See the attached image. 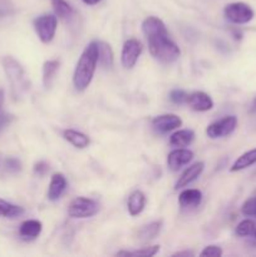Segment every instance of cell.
Returning a JSON list of instances; mask_svg holds the SVG:
<instances>
[{"label": "cell", "instance_id": "6da1fadb", "mask_svg": "<svg viewBox=\"0 0 256 257\" xmlns=\"http://www.w3.org/2000/svg\"><path fill=\"white\" fill-rule=\"evenodd\" d=\"M142 30L152 57L165 64L176 62L180 58V48L170 39L168 30L162 20L156 17L146 18L142 23Z\"/></svg>", "mask_w": 256, "mask_h": 257}, {"label": "cell", "instance_id": "7a4b0ae2", "mask_svg": "<svg viewBox=\"0 0 256 257\" xmlns=\"http://www.w3.org/2000/svg\"><path fill=\"white\" fill-rule=\"evenodd\" d=\"M98 64V42H90L79 57L73 75V84L78 92L89 87Z\"/></svg>", "mask_w": 256, "mask_h": 257}, {"label": "cell", "instance_id": "3957f363", "mask_svg": "<svg viewBox=\"0 0 256 257\" xmlns=\"http://www.w3.org/2000/svg\"><path fill=\"white\" fill-rule=\"evenodd\" d=\"M3 67H4V72L10 83V87H12L13 97L15 99H20L27 94L30 85L29 78H28L24 68L17 59L9 57V55L4 57L3 59Z\"/></svg>", "mask_w": 256, "mask_h": 257}, {"label": "cell", "instance_id": "277c9868", "mask_svg": "<svg viewBox=\"0 0 256 257\" xmlns=\"http://www.w3.org/2000/svg\"><path fill=\"white\" fill-rule=\"evenodd\" d=\"M225 18L232 24H247L255 17V12L248 4L242 2L230 3L223 9Z\"/></svg>", "mask_w": 256, "mask_h": 257}, {"label": "cell", "instance_id": "5b68a950", "mask_svg": "<svg viewBox=\"0 0 256 257\" xmlns=\"http://www.w3.org/2000/svg\"><path fill=\"white\" fill-rule=\"evenodd\" d=\"M99 206L92 198L77 197L69 203L68 215L73 218H89L97 215Z\"/></svg>", "mask_w": 256, "mask_h": 257}, {"label": "cell", "instance_id": "8992f818", "mask_svg": "<svg viewBox=\"0 0 256 257\" xmlns=\"http://www.w3.org/2000/svg\"><path fill=\"white\" fill-rule=\"evenodd\" d=\"M57 17L52 14L40 15L34 20V29L40 42L48 44V43L54 39L55 32H57Z\"/></svg>", "mask_w": 256, "mask_h": 257}, {"label": "cell", "instance_id": "52a82bcc", "mask_svg": "<svg viewBox=\"0 0 256 257\" xmlns=\"http://www.w3.org/2000/svg\"><path fill=\"white\" fill-rule=\"evenodd\" d=\"M236 127H237V118L235 115H226L220 120L211 123L206 130V133L210 138L216 140V138H222L231 135L236 130Z\"/></svg>", "mask_w": 256, "mask_h": 257}, {"label": "cell", "instance_id": "ba28073f", "mask_svg": "<svg viewBox=\"0 0 256 257\" xmlns=\"http://www.w3.org/2000/svg\"><path fill=\"white\" fill-rule=\"evenodd\" d=\"M142 44L138 39L131 38V39L125 40L122 48V54H120V62H122L124 68H133L137 63L138 58H140L141 53H142Z\"/></svg>", "mask_w": 256, "mask_h": 257}, {"label": "cell", "instance_id": "9c48e42d", "mask_svg": "<svg viewBox=\"0 0 256 257\" xmlns=\"http://www.w3.org/2000/svg\"><path fill=\"white\" fill-rule=\"evenodd\" d=\"M181 125H182V119L178 115L172 114V113L157 115L152 120L153 130L158 133H162V135L177 130Z\"/></svg>", "mask_w": 256, "mask_h": 257}, {"label": "cell", "instance_id": "30bf717a", "mask_svg": "<svg viewBox=\"0 0 256 257\" xmlns=\"http://www.w3.org/2000/svg\"><path fill=\"white\" fill-rule=\"evenodd\" d=\"M193 152L186 148H176L171 151L167 157V165L171 171H178L192 161Z\"/></svg>", "mask_w": 256, "mask_h": 257}, {"label": "cell", "instance_id": "8fae6325", "mask_svg": "<svg viewBox=\"0 0 256 257\" xmlns=\"http://www.w3.org/2000/svg\"><path fill=\"white\" fill-rule=\"evenodd\" d=\"M187 103L196 112H207L213 107V100L211 99L210 95L201 90L188 94Z\"/></svg>", "mask_w": 256, "mask_h": 257}, {"label": "cell", "instance_id": "7c38bea8", "mask_svg": "<svg viewBox=\"0 0 256 257\" xmlns=\"http://www.w3.org/2000/svg\"><path fill=\"white\" fill-rule=\"evenodd\" d=\"M203 168H205V163L203 162H196L193 163V165H191L190 167L186 168V170L183 171L182 175L180 176L177 182H176L175 185L176 190L187 187L190 183H192L193 181L197 180V178L201 176V173L203 172Z\"/></svg>", "mask_w": 256, "mask_h": 257}, {"label": "cell", "instance_id": "4fadbf2b", "mask_svg": "<svg viewBox=\"0 0 256 257\" xmlns=\"http://www.w3.org/2000/svg\"><path fill=\"white\" fill-rule=\"evenodd\" d=\"M67 188V180L62 173H54L50 178L49 190H48V198L50 201L59 200L60 196L64 193Z\"/></svg>", "mask_w": 256, "mask_h": 257}, {"label": "cell", "instance_id": "5bb4252c", "mask_svg": "<svg viewBox=\"0 0 256 257\" xmlns=\"http://www.w3.org/2000/svg\"><path fill=\"white\" fill-rule=\"evenodd\" d=\"M43 230V225L40 221L27 220L20 225L19 236L25 241L35 240L40 235Z\"/></svg>", "mask_w": 256, "mask_h": 257}, {"label": "cell", "instance_id": "9a60e30c", "mask_svg": "<svg viewBox=\"0 0 256 257\" xmlns=\"http://www.w3.org/2000/svg\"><path fill=\"white\" fill-rule=\"evenodd\" d=\"M202 201V193L201 191L195 188H187L182 191L178 196V203L182 208H195Z\"/></svg>", "mask_w": 256, "mask_h": 257}, {"label": "cell", "instance_id": "2e32d148", "mask_svg": "<svg viewBox=\"0 0 256 257\" xmlns=\"http://www.w3.org/2000/svg\"><path fill=\"white\" fill-rule=\"evenodd\" d=\"M146 206V196L142 191H133L128 197L127 207L131 216H138Z\"/></svg>", "mask_w": 256, "mask_h": 257}, {"label": "cell", "instance_id": "e0dca14e", "mask_svg": "<svg viewBox=\"0 0 256 257\" xmlns=\"http://www.w3.org/2000/svg\"><path fill=\"white\" fill-rule=\"evenodd\" d=\"M195 140V133L191 130H181L170 137V145L173 147H187Z\"/></svg>", "mask_w": 256, "mask_h": 257}, {"label": "cell", "instance_id": "ac0fdd59", "mask_svg": "<svg viewBox=\"0 0 256 257\" xmlns=\"http://www.w3.org/2000/svg\"><path fill=\"white\" fill-rule=\"evenodd\" d=\"M256 163V148L253 150L247 151V152L242 153L237 160L233 162V165L231 166L230 171L231 172H238V171L246 170V168L251 167L252 165Z\"/></svg>", "mask_w": 256, "mask_h": 257}, {"label": "cell", "instance_id": "d6986e66", "mask_svg": "<svg viewBox=\"0 0 256 257\" xmlns=\"http://www.w3.org/2000/svg\"><path fill=\"white\" fill-rule=\"evenodd\" d=\"M98 63L104 68H112L114 54L112 47L105 42H98Z\"/></svg>", "mask_w": 256, "mask_h": 257}, {"label": "cell", "instance_id": "ffe728a7", "mask_svg": "<svg viewBox=\"0 0 256 257\" xmlns=\"http://www.w3.org/2000/svg\"><path fill=\"white\" fill-rule=\"evenodd\" d=\"M63 137H64L65 141L73 145L77 148H85L89 146L90 141L89 137L87 135L82 132H78V131L74 130H65L63 132Z\"/></svg>", "mask_w": 256, "mask_h": 257}, {"label": "cell", "instance_id": "44dd1931", "mask_svg": "<svg viewBox=\"0 0 256 257\" xmlns=\"http://www.w3.org/2000/svg\"><path fill=\"white\" fill-rule=\"evenodd\" d=\"M58 69H59L58 60H47L43 64V84L45 88H50Z\"/></svg>", "mask_w": 256, "mask_h": 257}, {"label": "cell", "instance_id": "7402d4cb", "mask_svg": "<svg viewBox=\"0 0 256 257\" xmlns=\"http://www.w3.org/2000/svg\"><path fill=\"white\" fill-rule=\"evenodd\" d=\"M23 213H24V208L0 198V217L17 218L22 216Z\"/></svg>", "mask_w": 256, "mask_h": 257}, {"label": "cell", "instance_id": "603a6c76", "mask_svg": "<svg viewBox=\"0 0 256 257\" xmlns=\"http://www.w3.org/2000/svg\"><path fill=\"white\" fill-rule=\"evenodd\" d=\"M52 5L55 15L60 18V19H68L74 13L73 12V8L65 0H52Z\"/></svg>", "mask_w": 256, "mask_h": 257}, {"label": "cell", "instance_id": "cb8c5ba5", "mask_svg": "<svg viewBox=\"0 0 256 257\" xmlns=\"http://www.w3.org/2000/svg\"><path fill=\"white\" fill-rule=\"evenodd\" d=\"M161 225H162L161 221H155V222H151L150 225L142 227V230L140 231V240L141 241L153 240V238L160 233Z\"/></svg>", "mask_w": 256, "mask_h": 257}, {"label": "cell", "instance_id": "d4e9b609", "mask_svg": "<svg viewBox=\"0 0 256 257\" xmlns=\"http://www.w3.org/2000/svg\"><path fill=\"white\" fill-rule=\"evenodd\" d=\"M160 251V246H148V247H143L141 250L136 251H119L117 252V256H135V257H152Z\"/></svg>", "mask_w": 256, "mask_h": 257}, {"label": "cell", "instance_id": "484cf974", "mask_svg": "<svg viewBox=\"0 0 256 257\" xmlns=\"http://www.w3.org/2000/svg\"><path fill=\"white\" fill-rule=\"evenodd\" d=\"M256 228V223L250 218L242 220L237 226H236L235 233L238 237H247V236H252L253 231Z\"/></svg>", "mask_w": 256, "mask_h": 257}, {"label": "cell", "instance_id": "4316f807", "mask_svg": "<svg viewBox=\"0 0 256 257\" xmlns=\"http://www.w3.org/2000/svg\"><path fill=\"white\" fill-rule=\"evenodd\" d=\"M242 215L247 217H256V196L247 198L241 207Z\"/></svg>", "mask_w": 256, "mask_h": 257}, {"label": "cell", "instance_id": "83f0119b", "mask_svg": "<svg viewBox=\"0 0 256 257\" xmlns=\"http://www.w3.org/2000/svg\"><path fill=\"white\" fill-rule=\"evenodd\" d=\"M188 94L182 89H173L170 93V100L175 104H183L187 102Z\"/></svg>", "mask_w": 256, "mask_h": 257}, {"label": "cell", "instance_id": "f1b7e54d", "mask_svg": "<svg viewBox=\"0 0 256 257\" xmlns=\"http://www.w3.org/2000/svg\"><path fill=\"white\" fill-rule=\"evenodd\" d=\"M10 115L4 110V90L0 89V131L9 123Z\"/></svg>", "mask_w": 256, "mask_h": 257}, {"label": "cell", "instance_id": "f546056e", "mask_svg": "<svg viewBox=\"0 0 256 257\" xmlns=\"http://www.w3.org/2000/svg\"><path fill=\"white\" fill-rule=\"evenodd\" d=\"M222 248L220 246H216V245H210L207 247H205L202 250V252L200 253L201 256L203 257H220L222 256Z\"/></svg>", "mask_w": 256, "mask_h": 257}, {"label": "cell", "instance_id": "4dcf8cb0", "mask_svg": "<svg viewBox=\"0 0 256 257\" xmlns=\"http://www.w3.org/2000/svg\"><path fill=\"white\" fill-rule=\"evenodd\" d=\"M5 168H7V171H9V172L17 173L22 170V163H20V161L18 160V158H7V160H5Z\"/></svg>", "mask_w": 256, "mask_h": 257}, {"label": "cell", "instance_id": "1f68e13d", "mask_svg": "<svg viewBox=\"0 0 256 257\" xmlns=\"http://www.w3.org/2000/svg\"><path fill=\"white\" fill-rule=\"evenodd\" d=\"M48 170H49V166L44 161H40L34 166V172L39 176H44L48 172Z\"/></svg>", "mask_w": 256, "mask_h": 257}, {"label": "cell", "instance_id": "d6a6232c", "mask_svg": "<svg viewBox=\"0 0 256 257\" xmlns=\"http://www.w3.org/2000/svg\"><path fill=\"white\" fill-rule=\"evenodd\" d=\"M173 256H195V253L192 251H181V252L173 253Z\"/></svg>", "mask_w": 256, "mask_h": 257}, {"label": "cell", "instance_id": "836d02e7", "mask_svg": "<svg viewBox=\"0 0 256 257\" xmlns=\"http://www.w3.org/2000/svg\"><path fill=\"white\" fill-rule=\"evenodd\" d=\"M82 2L87 5H95V4H98L100 0H82Z\"/></svg>", "mask_w": 256, "mask_h": 257}, {"label": "cell", "instance_id": "e575fe53", "mask_svg": "<svg viewBox=\"0 0 256 257\" xmlns=\"http://www.w3.org/2000/svg\"><path fill=\"white\" fill-rule=\"evenodd\" d=\"M250 112L251 113H256V97L253 98L252 103H251V107H250Z\"/></svg>", "mask_w": 256, "mask_h": 257}, {"label": "cell", "instance_id": "d590c367", "mask_svg": "<svg viewBox=\"0 0 256 257\" xmlns=\"http://www.w3.org/2000/svg\"><path fill=\"white\" fill-rule=\"evenodd\" d=\"M252 236H253V238H255V240H256V228H255V231H253Z\"/></svg>", "mask_w": 256, "mask_h": 257}]
</instances>
